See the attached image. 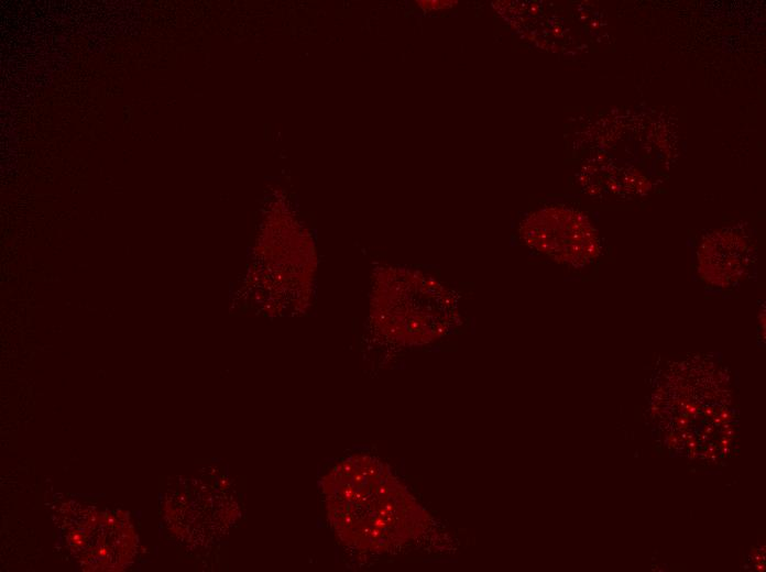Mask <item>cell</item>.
<instances>
[{
	"instance_id": "3957f363",
	"label": "cell",
	"mask_w": 766,
	"mask_h": 572,
	"mask_svg": "<svg viewBox=\"0 0 766 572\" xmlns=\"http://www.w3.org/2000/svg\"><path fill=\"white\" fill-rule=\"evenodd\" d=\"M751 251L738 233L715 232L703 241L698 251L699 273L708 283L727 287L747 270Z\"/></svg>"
},
{
	"instance_id": "6da1fadb",
	"label": "cell",
	"mask_w": 766,
	"mask_h": 572,
	"mask_svg": "<svg viewBox=\"0 0 766 572\" xmlns=\"http://www.w3.org/2000/svg\"><path fill=\"white\" fill-rule=\"evenodd\" d=\"M329 521L347 546L392 552L418 539L431 525L429 514L382 461L355 454L322 480Z\"/></svg>"
},
{
	"instance_id": "7a4b0ae2",
	"label": "cell",
	"mask_w": 766,
	"mask_h": 572,
	"mask_svg": "<svg viewBox=\"0 0 766 572\" xmlns=\"http://www.w3.org/2000/svg\"><path fill=\"white\" fill-rule=\"evenodd\" d=\"M519 235L528 248L574 267L592 263L601 250L589 218L565 205H549L530 212L519 226Z\"/></svg>"
}]
</instances>
